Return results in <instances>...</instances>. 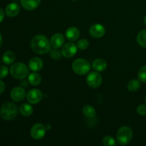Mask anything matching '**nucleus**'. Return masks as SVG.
I'll return each mask as SVG.
<instances>
[{
  "mask_svg": "<svg viewBox=\"0 0 146 146\" xmlns=\"http://www.w3.org/2000/svg\"><path fill=\"white\" fill-rule=\"evenodd\" d=\"M31 46L33 51L36 54H44L50 51L51 43L44 36L36 35L31 40Z\"/></svg>",
  "mask_w": 146,
  "mask_h": 146,
  "instance_id": "f257e3e1",
  "label": "nucleus"
},
{
  "mask_svg": "<svg viewBox=\"0 0 146 146\" xmlns=\"http://www.w3.org/2000/svg\"><path fill=\"white\" fill-rule=\"evenodd\" d=\"M0 115L6 121H11L16 118L17 115V107L14 104L7 102L1 106Z\"/></svg>",
  "mask_w": 146,
  "mask_h": 146,
  "instance_id": "f03ea898",
  "label": "nucleus"
},
{
  "mask_svg": "<svg viewBox=\"0 0 146 146\" xmlns=\"http://www.w3.org/2000/svg\"><path fill=\"white\" fill-rule=\"evenodd\" d=\"M29 72L28 67L20 62L15 63L10 68V74L17 79H24L28 76Z\"/></svg>",
  "mask_w": 146,
  "mask_h": 146,
  "instance_id": "7ed1b4c3",
  "label": "nucleus"
},
{
  "mask_svg": "<svg viewBox=\"0 0 146 146\" xmlns=\"http://www.w3.org/2000/svg\"><path fill=\"white\" fill-rule=\"evenodd\" d=\"M117 141L121 145H125L130 143L133 137V131L128 126H123L117 132Z\"/></svg>",
  "mask_w": 146,
  "mask_h": 146,
  "instance_id": "20e7f679",
  "label": "nucleus"
},
{
  "mask_svg": "<svg viewBox=\"0 0 146 146\" xmlns=\"http://www.w3.org/2000/svg\"><path fill=\"white\" fill-rule=\"evenodd\" d=\"M72 68L76 74L83 76L89 72L91 69V64L86 60L78 58L73 62Z\"/></svg>",
  "mask_w": 146,
  "mask_h": 146,
  "instance_id": "39448f33",
  "label": "nucleus"
},
{
  "mask_svg": "<svg viewBox=\"0 0 146 146\" xmlns=\"http://www.w3.org/2000/svg\"><path fill=\"white\" fill-rule=\"evenodd\" d=\"M86 82L91 88H98L102 83V77L98 72L93 71L90 73L87 76Z\"/></svg>",
  "mask_w": 146,
  "mask_h": 146,
  "instance_id": "423d86ee",
  "label": "nucleus"
},
{
  "mask_svg": "<svg viewBox=\"0 0 146 146\" xmlns=\"http://www.w3.org/2000/svg\"><path fill=\"white\" fill-rule=\"evenodd\" d=\"M46 127L41 123H36L31 128V136L35 140L41 139L46 134Z\"/></svg>",
  "mask_w": 146,
  "mask_h": 146,
  "instance_id": "0eeeda50",
  "label": "nucleus"
},
{
  "mask_svg": "<svg viewBox=\"0 0 146 146\" xmlns=\"http://www.w3.org/2000/svg\"><path fill=\"white\" fill-rule=\"evenodd\" d=\"M77 50H78L77 45L72 42H68L64 45L61 50V53H62V55L66 58H71L76 54Z\"/></svg>",
  "mask_w": 146,
  "mask_h": 146,
  "instance_id": "6e6552de",
  "label": "nucleus"
},
{
  "mask_svg": "<svg viewBox=\"0 0 146 146\" xmlns=\"http://www.w3.org/2000/svg\"><path fill=\"white\" fill-rule=\"evenodd\" d=\"M43 98V94L38 89H31L27 95V99L29 103L31 104H38Z\"/></svg>",
  "mask_w": 146,
  "mask_h": 146,
  "instance_id": "1a4fd4ad",
  "label": "nucleus"
},
{
  "mask_svg": "<svg viewBox=\"0 0 146 146\" xmlns=\"http://www.w3.org/2000/svg\"><path fill=\"white\" fill-rule=\"evenodd\" d=\"M106 33V29L100 24H95L91 26L89 29V34L92 37L96 38L104 36Z\"/></svg>",
  "mask_w": 146,
  "mask_h": 146,
  "instance_id": "9d476101",
  "label": "nucleus"
},
{
  "mask_svg": "<svg viewBox=\"0 0 146 146\" xmlns=\"http://www.w3.org/2000/svg\"><path fill=\"white\" fill-rule=\"evenodd\" d=\"M10 96H11V99L17 102H19L24 100V98L26 96V92L25 90L23 88L19 86L14 87L10 93Z\"/></svg>",
  "mask_w": 146,
  "mask_h": 146,
  "instance_id": "9b49d317",
  "label": "nucleus"
},
{
  "mask_svg": "<svg viewBox=\"0 0 146 146\" xmlns=\"http://www.w3.org/2000/svg\"><path fill=\"white\" fill-rule=\"evenodd\" d=\"M65 38L61 34H55L51 38V46L54 48H59L64 45Z\"/></svg>",
  "mask_w": 146,
  "mask_h": 146,
  "instance_id": "f8f14e48",
  "label": "nucleus"
},
{
  "mask_svg": "<svg viewBox=\"0 0 146 146\" xmlns=\"http://www.w3.org/2000/svg\"><path fill=\"white\" fill-rule=\"evenodd\" d=\"M6 14L8 17H14L19 14L20 11V7L17 3L12 2L9 4L6 7Z\"/></svg>",
  "mask_w": 146,
  "mask_h": 146,
  "instance_id": "ddd939ff",
  "label": "nucleus"
},
{
  "mask_svg": "<svg viewBox=\"0 0 146 146\" xmlns=\"http://www.w3.org/2000/svg\"><path fill=\"white\" fill-rule=\"evenodd\" d=\"M44 62L38 57H34L29 61V68L33 71H38L42 68Z\"/></svg>",
  "mask_w": 146,
  "mask_h": 146,
  "instance_id": "4468645a",
  "label": "nucleus"
},
{
  "mask_svg": "<svg viewBox=\"0 0 146 146\" xmlns=\"http://www.w3.org/2000/svg\"><path fill=\"white\" fill-rule=\"evenodd\" d=\"M20 1L23 8L29 11L35 9L41 3V0H20Z\"/></svg>",
  "mask_w": 146,
  "mask_h": 146,
  "instance_id": "2eb2a0df",
  "label": "nucleus"
},
{
  "mask_svg": "<svg viewBox=\"0 0 146 146\" xmlns=\"http://www.w3.org/2000/svg\"><path fill=\"white\" fill-rule=\"evenodd\" d=\"M66 36L69 41H74L78 39L80 36V31L76 27H71L66 31Z\"/></svg>",
  "mask_w": 146,
  "mask_h": 146,
  "instance_id": "dca6fc26",
  "label": "nucleus"
},
{
  "mask_svg": "<svg viewBox=\"0 0 146 146\" xmlns=\"http://www.w3.org/2000/svg\"><path fill=\"white\" fill-rule=\"evenodd\" d=\"M92 66L93 68L96 71L101 72V71H104L107 68V62L102 58H98V59L94 60Z\"/></svg>",
  "mask_w": 146,
  "mask_h": 146,
  "instance_id": "f3484780",
  "label": "nucleus"
},
{
  "mask_svg": "<svg viewBox=\"0 0 146 146\" xmlns=\"http://www.w3.org/2000/svg\"><path fill=\"white\" fill-rule=\"evenodd\" d=\"M15 54L14 52L11 51H6L4 54H3L2 56V60L4 64H7V65H9V64H12L14 61H15Z\"/></svg>",
  "mask_w": 146,
  "mask_h": 146,
  "instance_id": "a211bd4d",
  "label": "nucleus"
},
{
  "mask_svg": "<svg viewBox=\"0 0 146 146\" xmlns=\"http://www.w3.org/2000/svg\"><path fill=\"white\" fill-rule=\"evenodd\" d=\"M33 111L34 109H33L32 106L28 104H23L19 108V111L21 115L26 117L31 115L32 114Z\"/></svg>",
  "mask_w": 146,
  "mask_h": 146,
  "instance_id": "6ab92c4d",
  "label": "nucleus"
},
{
  "mask_svg": "<svg viewBox=\"0 0 146 146\" xmlns=\"http://www.w3.org/2000/svg\"><path fill=\"white\" fill-rule=\"evenodd\" d=\"M28 80L30 84L33 86H37L41 84V76L38 73L34 72L29 76Z\"/></svg>",
  "mask_w": 146,
  "mask_h": 146,
  "instance_id": "aec40b11",
  "label": "nucleus"
},
{
  "mask_svg": "<svg viewBox=\"0 0 146 146\" xmlns=\"http://www.w3.org/2000/svg\"><path fill=\"white\" fill-rule=\"evenodd\" d=\"M83 113L88 118H94L96 116V111L95 108L93 106L89 105L85 106L83 108Z\"/></svg>",
  "mask_w": 146,
  "mask_h": 146,
  "instance_id": "412c9836",
  "label": "nucleus"
},
{
  "mask_svg": "<svg viewBox=\"0 0 146 146\" xmlns=\"http://www.w3.org/2000/svg\"><path fill=\"white\" fill-rule=\"evenodd\" d=\"M137 41L141 46L146 48V29L142 30L137 36Z\"/></svg>",
  "mask_w": 146,
  "mask_h": 146,
  "instance_id": "4be33fe9",
  "label": "nucleus"
},
{
  "mask_svg": "<svg viewBox=\"0 0 146 146\" xmlns=\"http://www.w3.org/2000/svg\"><path fill=\"white\" fill-rule=\"evenodd\" d=\"M140 87H141V82L136 79L131 80L128 84V89L132 92L137 91L139 89Z\"/></svg>",
  "mask_w": 146,
  "mask_h": 146,
  "instance_id": "5701e85b",
  "label": "nucleus"
},
{
  "mask_svg": "<svg viewBox=\"0 0 146 146\" xmlns=\"http://www.w3.org/2000/svg\"><path fill=\"white\" fill-rule=\"evenodd\" d=\"M103 144L105 146H115L117 143L113 137L106 136L103 139Z\"/></svg>",
  "mask_w": 146,
  "mask_h": 146,
  "instance_id": "b1692460",
  "label": "nucleus"
},
{
  "mask_svg": "<svg viewBox=\"0 0 146 146\" xmlns=\"http://www.w3.org/2000/svg\"><path fill=\"white\" fill-rule=\"evenodd\" d=\"M88 46H89V42L88 40L85 39V38H81L77 43V47L81 50L86 49Z\"/></svg>",
  "mask_w": 146,
  "mask_h": 146,
  "instance_id": "393cba45",
  "label": "nucleus"
},
{
  "mask_svg": "<svg viewBox=\"0 0 146 146\" xmlns=\"http://www.w3.org/2000/svg\"><path fill=\"white\" fill-rule=\"evenodd\" d=\"M138 76L140 81L143 83H146V66H144L140 69Z\"/></svg>",
  "mask_w": 146,
  "mask_h": 146,
  "instance_id": "a878e982",
  "label": "nucleus"
},
{
  "mask_svg": "<svg viewBox=\"0 0 146 146\" xmlns=\"http://www.w3.org/2000/svg\"><path fill=\"white\" fill-rule=\"evenodd\" d=\"M61 55H62V53L60 52V51L58 48H54V49L51 50V53H50V56L54 60L60 59L61 57Z\"/></svg>",
  "mask_w": 146,
  "mask_h": 146,
  "instance_id": "bb28decb",
  "label": "nucleus"
},
{
  "mask_svg": "<svg viewBox=\"0 0 146 146\" xmlns=\"http://www.w3.org/2000/svg\"><path fill=\"white\" fill-rule=\"evenodd\" d=\"M9 69L6 66H0V78H4L8 75Z\"/></svg>",
  "mask_w": 146,
  "mask_h": 146,
  "instance_id": "cd10ccee",
  "label": "nucleus"
},
{
  "mask_svg": "<svg viewBox=\"0 0 146 146\" xmlns=\"http://www.w3.org/2000/svg\"><path fill=\"white\" fill-rule=\"evenodd\" d=\"M137 112L141 115H146V106L145 105H140L137 108Z\"/></svg>",
  "mask_w": 146,
  "mask_h": 146,
  "instance_id": "c85d7f7f",
  "label": "nucleus"
},
{
  "mask_svg": "<svg viewBox=\"0 0 146 146\" xmlns=\"http://www.w3.org/2000/svg\"><path fill=\"white\" fill-rule=\"evenodd\" d=\"M4 17H5V12H4L2 9L0 8V23L4 20Z\"/></svg>",
  "mask_w": 146,
  "mask_h": 146,
  "instance_id": "c756f323",
  "label": "nucleus"
},
{
  "mask_svg": "<svg viewBox=\"0 0 146 146\" xmlns=\"http://www.w3.org/2000/svg\"><path fill=\"white\" fill-rule=\"evenodd\" d=\"M4 88H5V85H4V82L0 80V94L4 91Z\"/></svg>",
  "mask_w": 146,
  "mask_h": 146,
  "instance_id": "7c9ffc66",
  "label": "nucleus"
},
{
  "mask_svg": "<svg viewBox=\"0 0 146 146\" xmlns=\"http://www.w3.org/2000/svg\"><path fill=\"white\" fill-rule=\"evenodd\" d=\"M1 44H2V36H1V34H0V48L1 46Z\"/></svg>",
  "mask_w": 146,
  "mask_h": 146,
  "instance_id": "2f4dec72",
  "label": "nucleus"
},
{
  "mask_svg": "<svg viewBox=\"0 0 146 146\" xmlns=\"http://www.w3.org/2000/svg\"><path fill=\"white\" fill-rule=\"evenodd\" d=\"M144 24H145L146 26V16L145 17V18H144Z\"/></svg>",
  "mask_w": 146,
  "mask_h": 146,
  "instance_id": "473e14b6",
  "label": "nucleus"
},
{
  "mask_svg": "<svg viewBox=\"0 0 146 146\" xmlns=\"http://www.w3.org/2000/svg\"><path fill=\"white\" fill-rule=\"evenodd\" d=\"M12 1H17V0H12Z\"/></svg>",
  "mask_w": 146,
  "mask_h": 146,
  "instance_id": "72a5a7b5",
  "label": "nucleus"
},
{
  "mask_svg": "<svg viewBox=\"0 0 146 146\" xmlns=\"http://www.w3.org/2000/svg\"><path fill=\"white\" fill-rule=\"evenodd\" d=\"M145 104H146V97H145Z\"/></svg>",
  "mask_w": 146,
  "mask_h": 146,
  "instance_id": "f704fd0d",
  "label": "nucleus"
},
{
  "mask_svg": "<svg viewBox=\"0 0 146 146\" xmlns=\"http://www.w3.org/2000/svg\"><path fill=\"white\" fill-rule=\"evenodd\" d=\"M71 1H76V0H71Z\"/></svg>",
  "mask_w": 146,
  "mask_h": 146,
  "instance_id": "c9c22d12",
  "label": "nucleus"
},
{
  "mask_svg": "<svg viewBox=\"0 0 146 146\" xmlns=\"http://www.w3.org/2000/svg\"><path fill=\"white\" fill-rule=\"evenodd\" d=\"M0 63H1V61H0Z\"/></svg>",
  "mask_w": 146,
  "mask_h": 146,
  "instance_id": "e433bc0d",
  "label": "nucleus"
}]
</instances>
